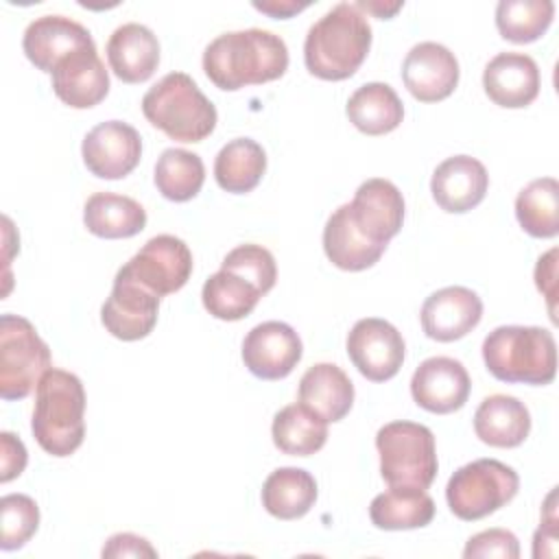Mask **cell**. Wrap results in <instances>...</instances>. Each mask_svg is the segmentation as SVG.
I'll list each match as a JSON object with an SVG mask.
<instances>
[{
  "mask_svg": "<svg viewBox=\"0 0 559 559\" xmlns=\"http://www.w3.org/2000/svg\"><path fill=\"white\" fill-rule=\"evenodd\" d=\"M286 68L288 48L284 39L264 28L221 33L203 50L205 76L225 92L275 81Z\"/></svg>",
  "mask_w": 559,
  "mask_h": 559,
  "instance_id": "6da1fadb",
  "label": "cell"
},
{
  "mask_svg": "<svg viewBox=\"0 0 559 559\" xmlns=\"http://www.w3.org/2000/svg\"><path fill=\"white\" fill-rule=\"evenodd\" d=\"M371 48V26L356 2H338L323 13L304 41V61L310 74L323 81H343L356 74Z\"/></svg>",
  "mask_w": 559,
  "mask_h": 559,
  "instance_id": "7a4b0ae2",
  "label": "cell"
},
{
  "mask_svg": "<svg viewBox=\"0 0 559 559\" xmlns=\"http://www.w3.org/2000/svg\"><path fill=\"white\" fill-rule=\"evenodd\" d=\"M31 430L52 456H70L85 437V389L79 376L50 367L37 382Z\"/></svg>",
  "mask_w": 559,
  "mask_h": 559,
  "instance_id": "3957f363",
  "label": "cell"
},
{
  "mask_svg": "<svg viewBox=\"0 0 559 559\" xmlns=\"http://www.w3.org/2000/svg\"><path fill=\"white\" fill-rule=\"evenodd\" d=\"M487 371L500 382L544 386L557 376V343L537 325H500L483 341Z\"/></svg>",
  "mask_w": 559,
  "mask_h": 559,
  "instance_id": "277c9868",
  "label": "cell"
},
{
  "mask_svg": "<svg viewBox=\"0 0 559 559\" xmlns=\"http://www.w3.org/2000/svg\"><path fill=\"white\" fill-rule=\"evenodd\" d=\"M144 118L170 140L201 142L216 127V107L186 72H168L142 96Z\"/></svg>",
  "mask_w": 559,
  "mask_h": 559,
  "instance_id": "5b68a950",
  "label": "cell"
},
{
  "mask_svg": "<svg viewBox=\"0 0 559 559\" xmlns=\"http://www.w3.org/2000/svg\"><path fill=\"white\" fill-rule=\"evenodd\" d=\"M380 474L389 487L428 489L437 476L439 461L435 435L415 421H391L376 432Z\"/></svg>",
  "mask_w": 559,
  "mask_h": 559,
  "instance_id": "8992f818",
  "label": "cell"
},
{
  "mask_svg": "<svg viewBox=\"0 0 559 559\" xmlns=\"http://www.w3.org/2000/svg\"><path fill=\"white\" fill-rule=\"evenodd\" d=\"M518 489L520 476L511 465L498 459H476L450 476L445 500L459 520L474 522L511 502Z\"/></svg>",
  "mask_w": 559,
  "mask_h": 559,
  "instance_id": "52a82bcc",
  "label": "cell"
},
{
  "mask_svg": "<svg viewBox=\"0 0 559 559\" xmlns=\"http://www.w3.org/2000/svg\"><path fill=\"white\" fill-rule=\"evenodd\" d=\"M50 369V349L20 314L0 317V397L24 400Z\"/></svg>",
  "mask_w": 559,
  "mask_h": 559,
  "instance_id": "ba28073f",
  "label": "cell"
},
{
  "mask_svg": "<svg viewBox=\"0 0 559 559\" xmlns=\"http://www.w3.org/2000/svg\"><path fill=\"white\" fill-rule=\"evenodd\" d=\"M120 275L138 282L157 297H166L186 286L192 273L188 245L170 234L153 236L144 247L118 269Z\"/></svg>",
  "mask_w": 559,
  "mask_h": 559,
  "instance_id": "9c48e42d",
  "label": "cell"
},
{
  "mask_svg": "<svg viewBox=\"0 0 559 559\" xmlns=\"http://www.w3.org/2000/svg\"><path fill=\"white\" fill-rule=\"evenodd\" d=\"M404 354L402 334L384 319H360L347 334V356L360 376L371 382L391 380L400 371Z\"/></svg>",
  "mask_w": 559,
  "mask_h": 559,
  "instance_id": "30bf717a",
  "label": "cell"
},
{
  "mask_svg": "<svg viewBox=\"0 0 559 559\" xmlns=\"http://www.w3.org/2000/svg\"><path fill=\"white\" fill-rule=\"evenodd\" d=\"M81 155L94 177L122 179L140 164L142 138L122 120H105L87 131Z\"/></svg>",
  "mask_w": 559,
  "mask_h": 559,
  "instance_id": "8fae6325",
  "label": "cell"
},
{
  "mask_svg": "<svg viewBox=\"0 0 559 559\" xmlns=\"http://www.w3.org/2000/svg\"><path fill=\"white\" fill-rule=\"evenodd\" d=\"M299 334L284 321H264L242 341V362L260 380H282L301 360Z\"/></svg>",
  "mask_w": 559,
  "mask_h": 559,
  "instance_id": "7c38bea8",
  "label": "cell"
},
{
  "mask_svg": "<svg viewBox=\"0 0 559 559\" xmlns=\"http://www.w3.org/2000/svg\"><path fill=\"white\" fill-rule=\"evenodd\" d=\"M159 297L138 282L116 273L109 297L100 308L105 330L120 341H140L148 336L157 323Z\"/></svg>",
  "mask_w": 559,
  "mask_h": 559,
  "instance_id": "4fadbf2b",
  "label": "cell"
},
{
  "mask_svg": "<svg viewBox=\"0 0 559 559\" xmlns=\"http://www.w3.org/2000/svg\"><path fill=\"white\" fill-rule=\"evenodd\" d=\"M472 380L461 360L432 356L419 362L411 378V395L428 413L448 415L459 411L469 397Z\"/></svg>",
  "mask_w": 559,
  "mask_h": 559,
  "instance_id": "5bb4252c",
  "label": "cell"
},
{
  "mask_svg": "<svg viewBox=\"0 0 559 559\" xmlns=\"http://www.w3.org/2000/svg\"><path fill=\"white\" fill-rule=\"evenodd\" d=\"M354 225L376 245L386 247L402 229L404 197L389 179H367L358 186L354 199L347 203Z\"/></svg>",
  "mask_w": 559,
  "mask_h": 559,
  "instance_id": "9a60e30c",
  "label": "cell"
},
{
  "mask_svg": "<svg viewBox=\"0 0 559 559\" xmlns=\"http://www.w3.org/2000/svg\"><path fill=\"white\" fill-rule=\"evenodd\" d=\"M406 90L421 103H439L459 85V61L443 44L419 41L402 63Z\"/></svg>",
  "mask_w": 559,
  "mask_h": 559,
  "instance_id": "2e32d148",
  "label": "cell"
},
{
  "mask_svg": "<svg viewBox=\"0 0 559 559\" xmlns=\"http://www.w3.org/2000/svg\"><path fill=\"white\" fill-rule=\"evenodd\" d=\"M483 317L480 297L465 286H445L426 297L419 319L424 334L439 343H452L472 332Z\"/></svg>",
  "mask_w": 559,
  "mask_h": 559,
  "instance_id": "e0dca14e",
  "label": "cell"
},
{
  "mask_svg": "<svg viewBox=\"0 0 559 559\" xmlns=\"http://www.w3.org/2000/svg\"><path fill=\"white\" fill-rule=\"evenodd\" d=\"M94 46L96 44L90 31L66 15H41L26 26L22 37V48L26 59L37 70L50 72V74L55 66L68 55L83 48H94Z\"/></svg>",
  "mask_w": 559,
  "mask_h": 559,
  "instance_id": "ac0fdd59",
  "label": "cell"
},
{
  "mask_svg": "<svg viewBox=\"0 0 559 559\" xmlns=\"http://www.w3.org/2000/svg\"><path fill=\"white\" fill-rule=\"evenodd\" d=\"M487 188V168L472 155H452L443 159L430 179L432 199L450 214L474 210L485 199Z\"/></svg>",
  "mask_w": 559,
  "mask_h": 559,
  "instance_id": "d6986e66",
  "label": "cell"
},
{
  "mask_svg": "<svg viewBox=\"0 0 559 559\" xmlns=\"http://www.w3.org/2000/svg\"><path fill=\"white\" fill-rule=\"evenodd\" d=\"M539 68L531 55L498 52L483 70V87L489 100L507 109L531 105L539 94Z\"/></svg>",
  "mask_w": 559,
  "mask_h": 559,
  "instance_id": "ffe728a7",
  "label": "cell"
},
{
  "mask_svg": "<svg viewBox=\"0 0 559 559\" xmlns=\"http://www.w3.org/2000/svg\"><path fill=\"white\" fill-rule=\"evenodd\" d=\"M52 92L61 103L74 109H90L107 96L109 74L96 46L76 50L55 66Z\"/></svg>",
  "mask_w": 559,
  "mask_h": 559,
  "instance_id": "44dd1931",
  "label": "cell"
},
{
  "mask_svg": "<svg viewBox=\"0 0 559 559\" xmlns=\"http://www.w3.org/2000/svg\"><path fill=\"white\" fill-rule=\"evenodd\" d=\"M105 50L109 68L124 83H144L159 66V41L148 26L138 22L118 26Z\"/></svg>",
  "mask_w": 559,
  "mask_h": 559,
  "instance_id": "7402d4cb",
  "label": "cell"
},
{
  "mask_svg": "<svg viewBox=\"0 0 559 559\" xmlns=\"http://www.w3.org/2000/svg\"><path fill=\"white\" fill-rule=\"evenodd\" d=\"M474 432L487 445L518 448L531 432V413L513 395H489L474 413Z\"/></svg>",
  "mask_w": 559,
  "mask_h": 559,
  "instance_id": "603a6c76",
  "label": "cell"
},
{
  "mask_svg": "<svg viewBox=\"0 0 559 559\" xmlns=\"http://www.w3.org/2000/svg\"><path fill=\"white\" fill-rule=\"evenodd\" d=\"M299 402L330 421H341L354 404V384L334 362L312 365L299 380Z\"/></svg>",
  "mask_w": 559,
  "mask_h": 559,
  "instance_id": "cb8c5ba5",
  "label": "cell"
},
{
  "mask_svg": "<svg viewBox=\"0 0 559 559\" xmlns=\"http://www.w3.org/2000/svg\"><path fill=\"white\" fill-rule=\"evenodd\" d=\"M386 247L371 242L349 218L347 203L338 205L323 227V251L341 271H365L373 266Z\"/></svg>",
  "mask_w": 559,
  "mask_h": 559,
  "instance_id": "d4e9b609",
  "label": "cell"
},
{
  "mask_svg": "<svg viewBox=\"0 0 559 559\" xmlns=\"http://www.w3.org/2000/svg\"><path fill=\"white\" fill-rule=\"evenodd\" d=\"M83 223L98 238H131L144 229L146 210L131 197L96 192L85 201Z\"/></svg>",
  "mask_w": 559,
  "mask_h": 559,
  "instance_id": "484cf974",
  "label": "cell"
},
{
  "mask_svg": "<svg viewBox=\"0 0 559 559\" xmlns=\"http://www.w3.org/2000/svg\"><path fill=\"white\" fill-rule=\"evenodd\" d=\"M349 122L367 135H384L400 127L404 105L397 92L386 83H365L347 100Z\"/></svg>",
  "mask_w": 559,
  "mask_h": 559,
  "instance_id": "4316f807",
  "label": "cell"
},
{
  "mask_svg": "<svg viewBox=\"0 0 559 559\" xmlns=\"http://www.w3.org/2000/svg\"><path fill=\"white\" fill-rule=\"evenodd\" d=\"M369 518L371 524L382 531L421 528L435 518V500L426 489L389 487V491L378 493L371 500Z\"/></svg>",
  "mask_w": 559,
  "mask_h": 559,
  "instance_id": "83f0119b",
  "label": "cell"
},
{
  "mask_svg": "<svg viewBox=\"0 0 559 559\" xmlns=\"http://www.w3.org/2000/svg\"><path fill=\"white\" fill-rule=\"evenodd\" d=\"M317 500V480L301 467H277L262 485V504L277 520L304 518Z\"/></svg>",
  "mask_w": 559,
  "mask_h": 559,
  "instance_id": "f1b7e54d",
  "label": "cell"
},
{
  "mask_svg": "<svg viewBox=\"0 0 559 559\" xmlns=\"http://www.w3.org/2000/svg\"><path fill=\"white\" fill-rule=\"evenodd\" d=\"M271 437L280 452L290 456H310L325 445L328 421L301 402L288 404L275 413Z\"/></svg>",
  "mask_w": 559,
  "mask_h": 559,
  "instance_id": "f546056e",
  "label": "cell"
},
{
  "mask_svg": "<svg viewBox=\"0 0 559 559\" xmlns=\"http://www.w3.org/2000/svg\"><path fill=\"white\" fill-rule=\"evenodd\" d=\"M266 170V153L251 138L229 140L214 159L216 183L231 194L251 192Z\"/></svg>",
  "mask_w": 559,
  "mask_h": 559,
  "instance_id": "4dcf8cb0",
  "label": "cell"
},
{
  "mask_svg": "<svg viewBox=\"0 0 559 559\" xmlns=\"http://www.w3.org/2000/svg\"><path fill=\"white\" fill-rule=\"evenodd\" d=\"M515 216L533 238H555L559 234V183L555 177L533 179L515 197Z\"/></svg>",
  "mask_w": 559,
  "mask_h": 559,
  "instance_id": "1f68e13d",
  "label": "cell"
},
{
  "mask_svg": "<svg viewBox=\"0 0 559 559\" xmlns=\"http://www.w3.org/2000/svg\"><path fill=\"white\" fill-rule=\"evenodd\" d=\"M153 179L164 199L183 203L201 192L205 181V166L197 153L186 148H166L157 157Z\"/></svg>",
  "mask_w": 559,
  "mask_h": 559,
  "instance_id": "d6a6232c",
  "label": "cell"
},
{
  "mask_svg": "<svg viewBox=\"0 0 559 559\" xmlns=\"http://www.w3.org/2000/svg\"><path fill=\"white\" fill-rule=\"evenodd\" d=\"M260 293L240 275L231 271H216L203 284L201 299L205 310L221 321H240L253 312Z\"/></svg>",
  "mask_w": 559,
  "mask_h": 559,
  "instance_id": "836d02e7",
  "label": "cell"
},
{
  "mask_svg": "<svg viewBox=\"0 0 559 559\" xmlns=\"http://www.w3.org/2000/svg\"><path fill=\"white\" fill-rule=\"evenodd\" d=\"M555 15L550 0H500L496 7L498 33L513 44L539 39Z\"/></svg>",
  "mask_w": 559,
  "mask_h": 559,
  "instance_id": "e575fe53",
  "label": "cell"
},
{
  "mask_svg": "<svg viewBox=\"0 0 559 559\" xmlns=\"http://www.w3.org/2000/svg\"><path fill=\"white\" fill-rule=\"evenodd\" d=\"M221 269L240 275L260 295H266L275 286V280H277V266H275L273 253L266 247L253 245V242L238 245L236 249H231L223 258Z\"/></svg>",
  "mask_w": 559,
  "mask_h": 559,
  "instance_id": "d590c367",
  "label": "cell"
},
{
  "mask_svg": "<svg viewBox=\"0 0 559 559\" xmlns=\"http://www.w3.org/2000/svg\"><path fill=\"white\" fill-rule=\"evenodd\" d=\"M2 515V550L22 548L39 526V509L37 502L26 493H7L0 500Z\"/></svg>",
  "mask_w": 559,
  "mask_h": 559,
  "instance_id": "8d00e7d4",
  "label": "cell"
},
{
  "mask_svg": "<svg viewBox=\"0 0 559 559\" xmlns=\"http://www.w3.org/2000/svg\"><path fill=\"white\" fill-rule=\"evenodd\" d=\"M465 559H485V557H500V559H518L520 544L518 537L507 528H487L476 533L467 539L463 548Z\"/></svg>",
  "mask_w": 559,
  "mask_h": 559,
  "instance_id": "74e56055",
  "label": "cell"
},
{
  "mask_svg": "<svg viewBox=\"0 0 559 559\" xmlns=\"http://www.w3.org/2000/svg\"><path fill=\"white\" fill-rule=\"evenodd\" d=\"M103 557H157V550L133 533H116L103 546Z\"/></svg>",
  "mask_w": 559,
  "mask_h": 559,
  "instance_id": "f35d334b",
  "label": "cell"
},
{
  "mask_svg": "<svg viewBox=\"0 0 559 559\" xmlns=\"http://www.w3.org/2000/svg\"><path fill=\"white\" fill-rule=\"evenodd\" d=\"M0 443H2V454H0L2 474H0V480L9 483V480H13L15 476H20L24 472V467H26V448L15 435H11L7 430L0 435Z\"/></svg>",
  "mask_w": 559,
  "mask_h": 559,
  "instance_id": "ab89813d",
  "label": "cell"
},
{
  "mask_svg": "<svg viewBox=\"0 0 559 559\" xmlns=\"http://www.w3.org/2000/svg\"><path fill=\"white\" fill-rule=\"evenodd\" d=\"M555 258H557V249H550L546 255H542L537 260V266H535V284H537L539 293H544V297L548 299L552 321H557V317H555V269H557Z\"/></svg>",
  "mask_w": 559,
  "mask_h": 559,
  "instance_id": "60d3db41",
  "label": "cell"
},
{
  "mask_svg": "<svg viewBox=\"0 0 559 559\" xmlns=\"http://www.w3.org/2000/svg\"><path fill=\"white\" fill-rule=\"evenodd\" d=\"M310 2H295V0H271V2H253V7L271 17L286 20L299 11H304Z\"/></svg>",
  "mask_w": 559,
  "mask_h": 559,
  "instance_id": "b9f144b4",
  "label": "cell"
},
{
  "mask_svg": "<svg viewBox=\"0 0 559 559\" xmlns=\"http://www.w3.org/2000/svg\"><path fill=\"white\" fill-rule=\"evenodd\" d=\"M402 4L404 2H391V4H386V2H378V0H360V2H356V7L365 13H371V15H376V17H380V20H389V17H393L400 9H402Z\"/></svg>",
  "mask_w": 559,
  "mask_h": 559,
  "instance_id": "7bdbcfd3",
  "label": "cell"
}]
</instances>
